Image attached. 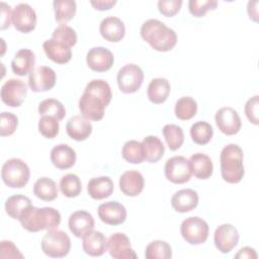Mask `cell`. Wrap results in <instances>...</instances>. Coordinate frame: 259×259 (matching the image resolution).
Listing matches in <instances>:
<instances>
[{"instance_id": "obj_35", "label": "cell", "mask_w": 259, "mask_h": 259, "mask_svg": "<svg viewBox=\"0 0 259 259\" xmlns=\"http://www.w3.org/2000/svg\"><path fill=\"white\" fill-rule=\"evenodd\" d=\"M38 113L39 115H49L57 118L59 121L64 119L66 115V108L61 101L55 98H47L40 101L38 104Z\"/></svg>"}, {"instance_id": "obj_36", "label": "cell", "mask_w": 259, "mask_h": 259, "mask_svg": "<svg viewBox=\"0 0 259 259\" xmlns=\"http://www.w3.org/2000/svg\"><path fill=\"white\" fill-rule=\"evenodd\" d=\"M174 112L178 119H191L197 112V102L190 96H183L176 101Z\"/></svg>"}, {"instance_id": "obj_3", "label": "cell", "mask_w": 259, "mask_h": 259, "mask_svg": "<svg viewBox=\"0 0 259 259\" xmlns=\"http://www.w3.org/2000/svg\"><path fill=\"white\" fill-rule=\"evenodd\" d=\"M244 153L237 144H229L223 148L220 154L221 174L223 179L231 184L239 183L245 174Z\"/></svg>"}, {"instance_id": "obj_38", "label": "cell", "mask_w": 259, "mask_h": 259, "mask_svg": "<svg viewBox=\"0 0 259 259\" xmlns=\"http://www.w3.org/2000/svg\"><path fill=\"white\" fill-rule=\"evenodd\" d=\"M213 135L212 126L203 120L193 123L190 127L191 140L197 145H206L210 142Z\"/></svg>"}, {"instance_id": "obj_4", "label": "cell", "mask_w": 259, "mask_h": 259, "mask_svg": "<svg viewBox=\"0 0 259 259\" xmlns=\"http://www.w3.org/2000/svg\"><path fill=\"white\" fill-rule=\"evenodd\" d=\"M29 177V167L19 158H11L2 166L1 178L8 187L22 188L28 183Z\"/></svg>"}, {"instance_id": "obj_32", "label": "cell", "mask_w": 259, "mask_h": 259, "mask_svg": "<svg viewBox=\"0 0 259 259\" xmlns=\"http://www.w3.org/2000/svg\"><path fill=\"white\" fill-rule=\"evenodd\" d=\"M33 194L44 201H52L58 197L56 182L49 177H40L33 184Z\"/></svg>"}, {"instance_id": "obj_27", "label": "cell", "mask_w": 259, "mask_h": 259, "mask_svg": "<svg viewBox=\"0 0 259 259\" xmlns=\"http://www.w3.org/2000/svg\"><path fill=\"white\" fill-rule=\"evenodd\" d=\"M114 190V185L108 176L94 177L87 184L88 194L96 200H101L109 197Z\"/></svg>"}, {"instance_id": "obj_12", "label": "cell", "mask_w": 259, "mask_h": 259, "mask_svg": "<svg viewBox=\"0 0 259 259\" xmlns=\"http://www.w3.org/2000/svg\"><path fill=\"white\" fill-rule=\"evenodd\" d=\"M214 120L219 130L227 136L236 135L242 126L241 117L238 111L230 106L222 107L217 110Z\"/></svg>"}, {"instance_id": "obj_9", "label": "cell", "mask_w": 259, "mask_h": 259, "mask_svg": "<svg viewBox=\"0 0 259 259\" xmlns=\"http://www.w3.org/2000/svg\"><path fill=\"white\" fill-rule=\"evenodd\" d=\"M78 105L81 115L88 120L98 121L103 118L104 110L108 104L99 96L84 91L79 99Z\"/></svg>"}, {"instance_id": "obj_39", "label": "cell", "mask_w": 259, "mask_h": 259, "mask_svg": "<svg viewBox=\"0 0 259 259\" xmlns=\"http://www.w3.org/2000/svg\"><path fill=\"white\" fill-rule=\"evenodd\" d=\"M145 257L147 259H170L172 248L166 241L155 240L146 247Z\"/></svg>"}, {"instance_id": "obj_17", "label": "cell", "mask_w": 259, "mask_h": 259, "mask_svg": "<svg viewBox=\"0 0 259 259\" xmlns=\"http://www.w3.org/2000/svg\"><path fill=\"white\" fill-rule=\"evenodd\" d=\"M97 213L100 221L109 226L121 225L126 220V209L117 201H107L101 203L98 206Z\"/></svg>"}, {"instance_id": "obj_21", "label": "cell", "mask_w": 259, "mask_h": 259, "mask_svg": "<svg viewBox=\"0 0 259 259\" xmlns=\"http://www.w3.org/2000/svg\"><path fill=\"white\" fill-rule=\"evenodd\" d=\"M76 158L75 150L67 144H59L51 151V161L53 165L60 170L73 167L76 163Z\"/></svg>"}, {"instance_id": "obj_41", "label": "cell", "mask_w": 259, "mask_h": 259, "mask_svg": "<svg viewBox=\"0 0 259 259\" xmlns=\"http://www.w3.org/2000/svg\"><path fill=\"white\" fill-rule=\"evenodd\" d=\"M84 91L93 93L97 96H99L100 98H102L107 104L110 103L111 98H112V93H111V88L109 86V84L102 79H94L92 81H90Z\"/></svg>"}, {"instance_id": "obj_16", "label": "cell", "mask_w": 259, "mask_h": 259, "mask_svg": "<svg viewBox=\"0 0 259 259\" xmlns=\"http://www.w3.org/2000/svg\"><path fill=\"white\" fill-rule=\"evenodd\" d=\"M86 63L88 67L95 72L108 71L113 63V54L104 47H94L90 49L86 55Z\"/></svg>"}, {"instance_id": "obj_7", "label": "cell", "mask_w": 259, "mask_h": 259, "mask_svg": "<svg viewBox=\"0 0 259 259\" xmlns=\"http://www.w3.org/2000/svg\"><path fill=\"white\" fill-rule=\"evenodd\" d=\"M116 81L122 93L132 94L141 88L144 81V72L136 64H126L118 70Z\"/></svg>"}, {"instance_id": "obj_37", "label": "cell", "mask_w": 259, "mask_h": 259, "mask_svg": "<svg viewBox=\"0 0 259 259\" xmlns=\"http://www.w3.org/2000/svg\"><path fill=\"white\" fill-rule=\"evenodd\" d=\"M60 189L64 196L73 198L77 197L82 191V183L80 178L74 173L64 175L60 180Z\"/></svg>"}, {"instance_id": "obj_25", "label": "cell", "mask_w": 259, "mask_h": 259, "mask_svg": "<svg viewBox=\"0 0 259 259\" xmlns=\"http://www.w3.org/2000/svg\"><path fill=\"white\" fill-rule=\"evenodd\" d=\"M82 239L83 250L91 257H99L107 251V239L99 231H91Z\"/></svg>"}, {"instance_id": "obj_48", "label": "cell", "mask_w": 259, "mask_h": 259, "mask_svg": "<svg viewBox=\"0 0 259 259\" xmlns=\"http://www.w3.org/2000/svg\"><path fill=\"white\" fill-rule=\"evenodd\" d=\"M0 257L1 258H23L18 248L12 241L3 240L0 242Z\"/></svg>"}, {"instance_id": "obj_40", "label": "cell", "mask_w": 259, "mask_h": 259, "mask_svg": "<svg viewBox=\"0 0 259 259\" xmlns=\"http://www.w3.org/2000/svg\"><path fill=\"white\" fill-rule=\"evenodd\" d=\"M163 136L171 151L178 150L184 142V133L177 124H166L163 127Z\"/></svg>"}, {"instance_id": "obj_24", "label": "cell", "mask_w": 259, "mask_h": 259, "mask_svg": "<svg viewBox=\"0 0 259 259\" xmlns=\"http://www.w3.org/2000/svg\"><path fill=\"white\" fill-rule=\"evenodd\" d=\"M66 131L72 140L82 142L91 135L92 124L83 115H74L67 121Z\"/></svg>"}, {"instance_id": "obj_2", "label": "cell", "mask_w": 259, "mask_h": 259, "mask_svg": "<svg viewBox=\"0 0 259 259\" xmlns=\"http://www.w3.org/2000/svg\"><path fill=\"white\" fill-rule=\"evenodd\" d=\"M18 221L24 230L36 233L57 229L61 224V213L54 207H35L31 205Z\"/></svg>"}, {"instance_id": "obj_30", "label": "cell", "mask_w": 259, "mask_h": 259, "mask_svg": "<svg viewBox=\"0 0 259 259\" xmlns=\"http://www.w3.org/2000/svg\"><path fill=\"white\" fill-rule=\"evenodd\" d=\"M145 161L148 163H157L165 152V147L162 141L156 136H147L142 141Z\"/></svg>"}, {"instance_id": "obj_29", "label": "cell", "mask_w": 259, "mask_h": 259, "mask_svg": "<svg viewBox=\"0 0 259 259\" xmlns=\"http://www.w3.org/2000/svg\"><path fill=\"white\" fill-rule=\"evenodd\" d=\"M170 90H171V86L167 79L154 78L151 80L148 86L147 95L149 100L152 103L161 104L167 100L170 94Z\"/></svg>"}, {"instance_id": "obj_42", "label": "cell", "mask_w": 259, "mask_h": 259, "mask_svg": "<svg viewBox=\"0 0 259 259\" xmlns=\"http://www.w3.org/2000/svg\"><path fill=\"white\" fill-rule=\"evenodd\" d=\"M52 38L72 48L76 45L78 37L75 29H73L71 26L67 24H60L54 29Z\"/></svg>"}, {"instance_id": "obj_11", "label": "cell", "mask_w": 259, "mask_h": 259, "mask_svg": "<svg viewBox=\"0 0 259 259\" xmlns=\"http://www.w3.org/2000/svg\"><path fill=\"white\" fill-rule=\"evenodd\" d=\"M12 24L16 30L28 33L36 26V13L27 3H19L12 10Z\"/></svg>"}, {"instance_id": "obj_43", "label": "cell", "mask_w": 259, "mask_h": 259, "mask_svg": "<svg viewBox=\"0 0 259 259\" xmlns=\"http://www.w3.org/2000/svg\"><path fill=\"white\" fill-rule=\"evenodd\" d=\"M60 130L59 120L53 116L44 115L38 120V132L47 139H54Z\"/></svg>"}, {"instance_id": "obj_13", "label": "cell", "mask_w": 259, "mask_h": 259, "mask_svg": "<svg viewBox=\"0 0 259 259\" xmlns=\"http://www.w3.org/2000/svg\"><path fill=\"white\" fill-rule=\"evenodd\" d=\"M57 81L55 71L48 66L35 68L28 76V86L33 92H45L51 90Z\"/></svg>"}, {"instance_id": "obj_8", "label": "cell", "mask_w": 259, "mask_h": 259, "mask_svg": "<svg viewBox=\"0 0 259 259\" xmlns=\"http://www.w3.org/2000/svg\"><path fill=\"white\" fill-rule=\"evenodd\" d=\"M164 172L166 178L175 184H183L190 180L191 169L189 161L183 156H174L166 161Z\"/></svg>"}, {"instance_id": "obj_1", "label": "cell", "mask_w": 259, "mask_h": 259, "mask_svg": "<svg viewBox=\"0 0 259 259\" xmlns=\"http://www.w3.org/2000/svg\"><path fill=\"white\" fill-rule=\"evenodd\" d=\"M141 36L152 49L158 52H169L177 44V34L158 19H148L141 26Z\"/></svg>"}, {"instance_id": "obj_52", "label": "cell", "mask_w": 259, "mask_h": 259, "mask_svg": "<svg viewBox=\"0 0 259 259\" xmlns=\"http://www.w3.org/2000/svg\"><path fill=\"white\" fill-rule=\"evenodd\" d=\"M258 1H249L247 6V12L250 17V19H253L254 21H258V9H257Z\"/></svg>"}, {"instance_id": "obj_34", "label": "cell", "mask_w": 259, "mask_h": 259, "mask_svg": "<svg viewBox=\"0 0 259 259\" xmlns=\"http://www.w3.org/2000/svg\"><path fill=\"white\" fill-rule=\"evenodd\" d=\"M121 156L131 164H141L144 162L145 155L142 142H138L136 140L125 142L121 149Z\"/></svg>"}, {"instance_id": "obj_28", "label": "cell", "mask_w": 259, "mask_h": 259, "mask_svg": "<svg viewBox=\"0 0 259 259\" xmlns=\"http://www.w3.org/2000/svg\"><path fill=\"white\" fill-rule=\"evenodd\" d=\"M189 165L192 175L198 179H208L213 171L211 159L203 153H195L189 158Z\"/></svg>"}, {"instance_id": "obj_6", "label": "cell", "mask_w": 259, "mask_h": 259, "mask_svg": "<svg viewBox=\"0 0 259 259\" xmlns=\"http://www.w3.org/2000/svg\"><path fill=\"white\" fill-rule=\"evenodd\" d=\"M208 224L199 217H189L180 226L182 238L190 245L203 244L208 238Z\"/></svg>"}, {"instance_id": "obj_15", "label": "cell", "mask_w": 259, "mask_h": 259, "mask_svg": "<svg viewBox=\"0 0 259 259\" xmlns=\"http://www.w3.org/2000/svg\"><path fill=\"white\" fill-rule=\"evenodd\" d=\"M107 250L114 259H136L138 257L131 246L128 237L123 233H114L107 239Z\"/></svg>"}, {"instance_id": "obj_26", "label": "cell", "mask_w": 259, "mask_h": 259, "mask_svg": "<svg viewBox=\"0 0 259 259\" xmlns=\"http://www.w3.org/2000/svg\"><path fill=\"white\" fill-rule=\"evenodd\" d=\"M42 49L47 55V57L57 63V64H66L72 58V50L67 45L55 40L53 38L47 39L42 44Z\"/></svg>"}, {"instance_id": "obj_22", "label": "cell", "mask_w": 259, "mask_h": 259, "mask_svg": "<svg viewBox=\"0 0 259 259\" xmlns=\"http://www.w3.org/2000/svg\"><path fill=\"white\" fill-rule=\"evenodd\" d=\"M198 194L190 188L180 189L171 197V205L177 212H188L194 209L198 204Z\"/></svg>"}, {"instance_id": "obj_19", "label": "cell", "mask_w": 259, "mask_h": 259, "mask_svg": "<svg viewBox=\"0 0 259 259\" xmlns=\"http://www.w3.org/2000/svg\"><path fill=\"white\" fill-rule=\"evenodd\" d=\"M99 32L105 40L110 42H118L125 34V26L118 17L108 16L100 22Z\"/></svg>"}, {"instance_id": "obj_18", "label": "cell", "mask_w": 259, "mask_h": 259, "mask_svg": "<svg viewBox=\"0 0 259 259\" xmlns=\"http://www.w3.org/2000/svg\"><path fill=\"white\" fill-rule=\"evenodd\" d=\"M94 219L86 210H76L69 217L68 226L71 233L77 238H83L94 229Z\"/></svg>"}, {"instance_id": "obj_5", "label": "cell", "mask_w": 259, "mask_h": 259, "mask_svg": "<svg viewBox=\"0 0 259 259\" xmlns=\"http://www.w3.org/2000/svg\"><path fill=\"white\" fill-rule=\"evenodd\" d=\"M71 249L70 237L61 230H49L41 239L42 252L52 258H62L69 254Z\"/></svg>"}, {"instance_id": "obj_33", "label": "cell", "mask_w": 259, "mask_h": 259, "mask_svg": "<svg viewBox=\"0 0 259 259\" xmlns=\"http://www.w3.org/2000/svg\"><path fill=\"white\" fill-rule=\"evenodd\" d=\"M55 19L61 24L72 20L77 11V4L74 0H55L53 2Z\"/></svg>"}, {"instance_id": "obj_10", "label": "cell", "mask_w": 259, "mask_h": 259, "mask_svg": "<svg viewBox=\"0 0 259 259\" xmlns=\"http://www.w3.org/2000/svg\"><path fill=\"white\" fill-rule=\"evenodd\" d=\"M27 94L26 84L20 79H9L1 87V99L10 107H19Z\"/></svg>"}, {"instance_id": "obj_23", "label": "cell", "mask_w": 259, "mask_h": 259, "mask_svg": "<svg viewBox=\"0 0 259 259\" xmlns=\"http://www.w3.org/2000/svg\"><path fill=\"white\" fill-rule=\"evenodd\" d=\"M35 55L29 49H21L11 61V69L17 76L23 77L29 75L34 70Z\"/></svg>"}, {"instance_id": "obj_49", "label": "cell", "mask_w": 259, "mask_h": 259, "mask_svg": "<svg viewBox=\"0 0 259 259\" xmlns=\"http://www.w3.org/2000/svg\"><path fill=\"white\" fill-rule=\"evenodd\" d=\"M12 23V11L10 5L1 2V29L4 30Z\"/></svg>"}, {"instance_id": "obj_50", "label": "cell", "mask_w": 259, "mask_h": 259, "mask_svg": "<svg viewBox=\"0 0 259 259\" xmlns=\"http://www.w3.org/2000/svg\"><path fill=\"white\" fill-rule=\"evenodd\" d=\"M90 4L94 7L95 10L105 11L109 10L116 4L115 0H97V1H90Z\"/></svg>"}, {"instance_id": "obj_20", "label": "cell", "mask_w": 259, "mask_h": 259, "mask_svg": "<svg viewBox=\"0 0 259 259\" xmlns=\"http://www.w3.org/2000/svg\"><path fill=\"white\" fill-rule=\"evenodd\" d=\"M145 186L144 176L137 170H128L119 177V188L126 196L139 195Z\"/></svg>"}, {"instance_id": "obj_51", "label": "cell", "mask_w": 259, "mask_h": 259, "mask_svg": "<svg viewBox=\"0 0 259 259\" xmlns=\"http://www.w3.org/2000/svg\"><path fill=\"white\" fill-rule=\"evenodd\" d=\"M236 258H246V259H256L257 258V254L255 249L251 248V247H243L239 250V252L235 255Z\"/></svg>"}, {"instance_id": "obj_31", "label": "cell", "mask_w": 259, "mask_h": 259, "mask_svg": "<svg viewBox=\"0 0 259 259\" xmlns=\"http://www.w3.org/2000/svg\"><path fill=\"white\" fill-rule=\"evenodd\" d=\"M31 205L32 204L29 197L21 194H15L6 199L5 211L10 218L19 220L25 210H27Z\"/></svg>"}, {"instance_id": "obj_45", "label": "cell", "mask_w": 259, "mask_h": 259, "mask_svg": "<svg viewBox=\"0 0 259 259\" xmlns=\"http://www.w3.org/2000/svg\"><path fill=\"white\" fill-rule=\"evenodd\" d=\"M18 125V117L12 113L3 111L1 113V126H0V136L8 137L14 134Z\"/></svg>"}, {"instance_id": "obj_46", "label": "cell", "mask_w": 259, "mask_h": 259, "mask_svg": "<svg viewBox=\"0 0 259 259\" xmlns=\"http://www.w3.org/2000/svg\"><path fill=\"white\" fill-rule=\"evenodd\" d=\"M181 0H160L158 1V10L159 12L166 16V17H172L176 15L182 6Z\"/></svg>"}, {"instance_id": "obj_44", "label": "cell", "mask_w": 259, "mask_h": 259, "mask_svg": "<svg viewBox=\"0 0 259 259\" xmlns=\"http://www.w3.org/2000/svg\"><path fill=\"white\" fill-rule=\"evenodd\" d=\"M218 6L215 0H189L188 9L194 17H202L208 10H214Z\"/></svg>"}, {"instance_id": "obj_14", "label": "cell", "mask_w": 259, "mask_h": 259, "mask_svg": "<svg viewBox=\"0 0 259 259\" xmlns=\"http://www.w3.org/2000/svg\"><path fill=\"white\" fill-rule=\"evenodd\" d=\"M239 242L238 230L231 224L219 226L213 234V243L215 248L224 254L230 253Z\"/></svg>"}, {"instance_id": "obj_47", "label": "cell", "mask_w": 259, "mask_h": 259, "mask_svg": "<svg viewBox=\"0 0 259 259\" xmlns=\"http://www.w3.org/2000/svg\"><path fill=\"white\" fill-rule=\"evenodd\" d=\"M258 106H259V96L254 95L253 97L249 98L245 103V114L248 120L257 125L259 123L258 117Z\"/></svg>"}, {"instance_id": "obj_53", "label": "cell", "mask_w": 259, "mask_h": 259, "mask_svg": "<svg viewBox=\"0 0 259 259\" xmlns=\"http://www.w3.org/2000/svg\"><path fill=\"white\" fill-rule=\"evenodd\" d=\"M1 40H2V45H3V51H2V54H1V55L3 56V55H4V51H5V49H4V39L1 38Z\"/></svg>"}]
</instances>
